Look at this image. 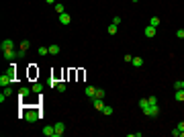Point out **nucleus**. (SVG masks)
<instances>
[{
    "label": "nucleus",
    "mask_w": 184,
    "mask_h": 137,
    "mask_svg": "<svg viewBox=\"0 0 184 137\" xmlns=\"http://www.w3.org/2000/svg\"><path fill=\"white\" fill-rule=\"evenodd\" d=\"M19 117H21V119H27L29 123H35V121L41 117V115H39V108H25V111H23Z\"/></svg>",
    "instance_id": "f257e3e1"
},
{
    "label": "nucleus",
    "mask_w": 184,
    "mask_h": 137,
    "mask_svg": "<svg viewBox=\"0 0 184 137\" xmlns=\"http://www.w3.org/2000/svg\"><path fill=\"white\" fill-rule=\"evenodd\" d=\"M12 82H14V78H12V76L8 74V72H4V74L0 76V86H2V88H6V86H10Z\"/></svg>",
    "instance_id": "f03ea898"
},
{
    "label": "nucleus",
    "mask_w": 184,
    "mask_h": 137,
    "mask_svg": "<svg viewBox=\"0 0 184 137\" xmlns=\"http://www.w3.org/2000/svg\"><path fill=\"white\" fill-rule=\"evenodd\" d=\"M143 115H147V117L155 119V117L160 115V106H158V104H149V108H145V111H143Z\"/></svg>",
    "instance_id": "7ed1b4c3"
},
{
    "label": "nucleus",
    "mask_w": 184,
    "mask_h": 137,
    "mask_svg": "<svg viewBox=\"0 0 184 137\" xmlns=\"http://www.w3.org/2000/svg\"><path fill=\"white\" fill-rule=\"evenodd\" d=\"M0 49H2V53L8 51V49H14V41H12V39H4V41L0 43Z\"/></svg>",
    "instance_id": "20e7f679"
},
{
    "label": "nucleus",
    "mask_w": 184,
    "mask_h": 137,
    "mask_svg": "<svg viewBox=\"0 0 184 137\" xmlns=\"http://www.w3.org/2000/svg\"><path fill=\"white\" fill-rule=\"evenodd\" d=\"M53 127H55V135H57V137H61L63 133H66V123H61V121H59V123H55Z\"/></svg>",
    "instance_id": "39448f33"
},
{
    "label": "nucleus",
    "mask_w": 184,
    "mask_h": 137,
    "mask_svg": "<svg viewBox=\"0 0 184 137\" xmlns=\"http://www.w3.org/2000/svg\"><path fill=\"white\" fill-rule=\"evenodd\" d=\"M143 35H145L147 39H151V37H155V27H151V25H147V27L143 29Z\"/></svg>",
    "instance_id": "423d86ee"
},
{
    "label": "nucleus",
    "mask_w": 184,
    "mask_h": 137,
    "mask_svg": "<svg viewBox=\"0 0 184 137\" xmlns=\"http://www.w3.org/2000/svg\"><path fill=\"white\" fill-rule=\"evenodd\" d=\"M4 57H6V59H16V57H19V49H8V51H4Z\"/></svg>",
    "instance_id": "0eeeda50"
},
{
    "label": "nucleus",
    "mask_w": 184,
    "mask_h": 137,
    "mask_svg": "<svg viewBox=\"0 0 184 137\" xmlns=\"http://www.w3.org/2000/svg\"><path fill=\"white\" fill-rule=\"evenodd\" d=\"M43 135H45V137H57V135H55V127H51V125L43 127Z\"/></svg>",
    "instance_id": "6e6552de"
},
{
    "label": "nucleus",
    "mask_w": 184,
    "mask_h": 137,
    "mask_svg": "<svg viewBox=\"0 0 184 137\" xmlns=\"http://www.w3.org/2000/svg\"><path fill=\"white\" fill-rule=\"evenodd\" d=\"M59 23H61V25H70V23H72V16H70L68 12H61V14H59Z\"/></svg>",
    "instance_id": "1a4fd4ad"
},
{
    "label": "nucleus",
    "mask_w": 184,
    "mask_h": 137,
    "mask_svg": "<svg viewBox=\"0 0 184 137\" xmlns=\"http://www.w3.org/2000/svg\"><path fill=\"white\" fill-rule=\"evenodd\" d=\"M33 92V88H27V86H21V90H19V98H27L29 94Z\"/></svg>",
    "instance_id": "9d476101"
},
{
    "label": "nucleus",
    "mask_w": 184,
    "mask_h": 137,
    "mask_svg": "<svg viewBox=\"0 0 184 137\" xmlns=\"http://www.w3.org/2000/svg\"><path fill=\"white\" fill-rule=\"evenodd\" d=\"M92 102H94V108L102 113V108H104V102H102V98H92Z\"/></svg>",
    "instance_id": "9b49d317"
},
{
    "label": "nucleus",
    "mask_w": 184,
    "mask_h": 137,
    "mask_svg": "<svg viewBox=\"0 0 184 137\" xmlns=\"http://www.w3.org/2000/svg\"><path fill=\"white\" fill-rule=\"evenodd\" d=\"M29 45H31L29 41H23V43H21V49H19V57H23V55L27 53V49H29Z\"/></svg>",
    "instance_id": "f8f14e48"
},
{
    "label": "nucleus",
    "mask_w": 184,
    "mask_h": 137,
    "mask_svg": "<svg viewBox=\"0 0 184 137\" xmlns=\"http://www.w3.org/2000/svg\"><path fill=\"white\" fill-rule=\"evenodd\" d=\"M174 98H176L178 102H184V88H178V90L174 92Z\"/></svg>",
    "instance_id": "ddd939ff"
},
{
    "label": "nucleus",
    "mask_w": 184,
    "mask_h": 137,
    "mask_svg": "<svg viewBox=\"0 0 184 137\" xmlns=\"http://www.w3.org/2000/svg\"><path fill=\"white\" fill-rule=\"evenodd\" d=\"M131 64H133L135 68H141V66H143V57H139V55H135V57L131 59Z\"/></svg>",
    "instance_id": "4468645a"
},
{
    "label": "nucleus",
    "mask_w": 184,
    "mask_h": 137,
    "mask_svg": "<svg viewBox=\"0 0 184 137\" xmlns=\"http://www.w3.org/2000/svg\"><path fill=\"white\" fill-rule=\"evenodd\" d=\"M139 108H141V111L149 108V100H147V98H141V100H139Z\"/></svg>",
    "instance_id": "2eb2a0df"
},
{
    "label": "nucleus",
    "mask_w": 184,
    "mask_h": 137,
    "mask_svg": "<svg viewBox=\"0 0 184 137\" xmlns=\"http://www.w3.org/2000/svg\"><path fill=\"white\" fill-rule=\"evenodd\" d=\"M94 94H96V88H94V86H86V96H88V98H94Z\"/></svg>",
    "instance_id": "dca6fc26"
},
{
    "label": "nucleus",
    "mask_w": 184,
    "mask_h": 137,
    "mask_svg": "<svg viewBox=\"0 0 184 137\" xmlns=\"http://www.w3.org/2000/svg\"><path fill=\"white\" fill-rule=\"evenodd\" d=\"M53 6H55V10H57V14H61V12H66V6H63L61 2H55Z\"/></svg>",
    "instance_id": "f3484780"
},
{
    "label": "nucleus",
    "mask_w": 184,
    "mask_h": 137,
    "mask_svg": "<svg viewBox=\"0 0 184 137\" xmlns=\"http://www.w3.org/2000/svg\"><path fill=\"white\" fill-rule=\"evenodd\" d=\"M57 53H59V45H55V43H53V45L49 47V55H57Z\"/></svg>",
    "instance_id": "a211bd4d"
},
{
    "label": "nucleus",
    "mask_w": 184,
    "mask_h": 137,
    "mask_svg": "<svg viewBox=\"0 0 184 137\" xmlns=\"http://www.w3.org/2000/svg\"><path fill=\"white\" fill-rule=\"evenodd\" d=\"M33 92H35V94H41V92H43V84H39V82L33 84Z\"/></svg>",
    "instance_id": "6ab92c4d"
},
{
    "label": "nucleus",
    "mask_w": 184,
    "mask_h": 137,
    "mask_svg": "<svg viewBox=\"0 0 184 137\" xmlns=\"http://www.w3.org/2000/svg\"><path fill=\"white\" fill-rule=\"evenodd\" d=\"M149 25L158 29V27H160V16H151V21H149Z\"/></svg>",
    "instance_id": "aec40b11"
},
{
    "label": "nucleus",
    "mask_w": 184,
    "mask_h": 137,
    "mask_svg": "<svg viewBox=\"0 0 184 137\" xmlns=\"http://www.w3.org/2000/svg\"><path fill=\"white\" fill-rule=\"evenodd\" d=\"M106 33H108V35H115V33H117V25H113V23H111V25H108V29H106Z\"/></svg>",
    "instance_id": "412c9836"
},
{
    "label": "nucleus",
    "mask_w": 184,
    "mask_h": 137,
    "mask_svg": "<svg viewBox=\"0 0 184 137\" xmlns=\"http://www.w3.org/2000/svg\"><path fill=\"white\" fill-rule=\"evenodd\" d=\"M37 53H39V55H49V47H39Z\"/></svg>",
    "instance_id": "4be33fe9"
},
{
    "label": "nucleus",
    "mask_w": 184,
    "mask_h": 137,
    "mask_svg": "<svg viewBox=\"0 0 184 137\" xmlns=\"http://www.w3.org/2000/svg\"><path fill=\"white\" fill-rule=\"evenodd\" d=\"M102 115H106V117H108V115H113V106H106V104H104V108H102Z\"/></svg>",
    "instance_id": "5701e85b"
},
{
    "label": "nucleus",
    "mask_w": 184,
    "mask_h": 137,
    "mask_svg": "<svg viewBox=\"0 0 184 137\" xmlns=\"http://www.w3.org/2000/svg\"><path fill=\"white\" fill-rule=\"evenodd\" d=\"M94 98H104V90H102V88H96V94H94Z\"/></svg>",
    "instance_id": "b1692460"
},
{
    "label": "nucleus",
    "mask_w": 184,
    "mask_h": 137,
    "mask_svg": "<svg viewBox=\"0 0 184 137\" xmlns=\"http://www.w3.org/2000/svg\"><path fill=\"white\" fill-rule=\"evenodd\" d=\"M2 94H4V96H6V98H8V96H10V94H12V90H10V86H6V88H4V92H2Z\"/></svg>",
    "instance_id": "393cba45"
},
{
    "label": "nucleus",
    "mask_w": 184,
    "mask_h": 137,
    "mask_svg": "<svg viewBox=\"0 0 184 137\" xmlns=\"http://www.w3.org/2000/svg\"><path fill=\"white\" fill-rule=\"evenodd\" d=\"M176 37H178V39H184V29H178V31H176Z\"/></svg>",
    "instance_id": "a878e982"
},
{
    "label": "nucleus",
    "mask_w": 184,
    "mask_h": 137,
    "mask_svg": "<svg viewBox=\"0 0 184 137\" xmlns=\"http://www.w3.org/2000/svg\"><path fill=\"white\" fill-rule=\"evenodd\" d=\"M57 92H66V84L59 82V84H57Z\"/></svg>",
    "instance_id": "bb28decb"
},
{
    "label": "nucleus",
    "mask_w": 184,
    "mask_h": 137,
    "mask_svg": "<svg viewBox=\"0 0 184 137\" xmlns=\"http://www.w3.org/2000/svg\"><path fill=\"white\" fill-rule=\"evenodd\" d=\"M113 25H117V27H119V25H121V16H115V19H113Z\"/></svg>",
    "instance_id": "cd10ccee"
},
{
    "label": "nucleus",
    "mask_w": 184,
    "mask_h": 137,
    "mask_svg": "<svg viewBox=\"0 0 184 137\" xmlns=\"http://www.w3.org/2000/svg\"><path fill=\"white\" fill-rule=\"evenodd\" d=\"M57 84H59V82H57V80H53V78H51V82H49V86H51V88H57Z\"/></svg>",
    "instance_id": "c85d7f7f"
},
{
    "label": "nucleus",
    "mask_w": 184,
    "mask_h": 137,
    "mask_svg": "<svg viewBox=\"0 0 184 137\" xmlns=\"http://www.w3.org/2000/svg\"><path fill=\"white\" fill-rule=\"evenodd\" d=\"M147 100H149V104H158V98H155V96H149Z\"/></svg>",
    "instance_id": "c756f323"
},
{
    "label": "nucleus",
    "mask_w": 184,
    "mask_h": 137,
    "mask_svg": "<svg viewBox=\"0 0 184 137\" xmlns=\"http://www.w3.org/2000/svg\"><path fill=\"white\" fill-rule=\"evenodd\" d=\"M178 88H182V80L180 82H174V90H178Z\"/></svg>",
    "instance_id": "7c9ffc66"
},
{
    "label": "nucleus",
    "mask_w": 184,
    "mask_h": 137,
    "mask_svg": "<svg viewBox=\"0 0 184 137\" xmlns=\"http://www.w3.org/2000/svg\"><path fill=\"white\" fill-rule=\"evenodd\" d=\"M172 135H174V137H180V129H178V127H176V129H174V131H172Z\"/></svg>",
    "instance_id": "2f4dec72"
},
{
    "label": "nucleus",
    "mask_w": 184,
    "mask_h": 137,
    "mask_svg": "<svg viewBox=\"0 0 184 137\" xmlns=\"http://www.w3.org/2000/svg\"><path fill=\"white\" fill-rule=\"evenodd\" d=\"M176 127H178V129H180V133H182V131H184V121H180V123H178Z\"/></svg>",
    "instance_id": "473e14b6"
},
{
    "label": "nucleus",
    "mask_w": 184,
    "mask_h": 137,
    "mask_svg": "<svg viewBox=\"0 0 184 137\" xmlns=\"http://www.w3.org/2000/svg\"><path fill=\"white\" fill-rule=\"evenodd\" d=\"M47 4H55V0H45Z\"/></svg>",
    "instance_id": "72a5a7b5"
},
{
    "label": "nucleus",
    "mask_w": 184,
    "mask_h": 137,
    "mask_svg": "<svg viewBox=\"0 0 184 137\" xmlns=\"http://www.w3.org/2000/svg\"><path fill=\"white\" fill-rule=\"evenodd\" d=\"M182 88H184V80H182Z\"/></svg>",
    "instance_id": "f704fd0d"
},
{
    "label": "nucleus",
    "mask_w": 184,
    "mask_h": 137,
    "mask_svg": "<svg viewBox=\"0 0 184 137\" xmlns=\"http://www.w3.org/2000/svg\"><path fill=\"white\" fill-rule=\"evenodd\" d=\"M133 2H137V0H133Z\"/></svg>",
    "instance_id": "c9c22d12"
}]
</instances>
